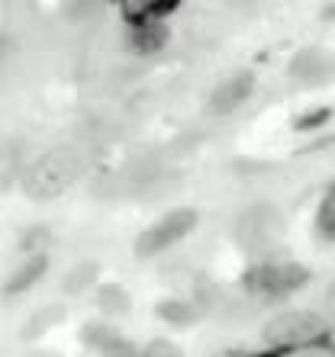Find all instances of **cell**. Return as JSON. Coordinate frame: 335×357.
I'll use <instances>...</instances> for the list:
<instances>
[{"instance_id":"6da1fadb","label":"cell","mask_w":335,"mask_h":357,"mask_svg":"<svg viewBox=\"0 0 335 357\" xmlns=\"http://www.w3.org/2000/svg\"><path fill=\"white\" fill-rule=\"evenodd\" d=\"M193 229H197V209H187V206L171 209V213H165L158 222H151L135 238V255L139 258H155L161 251L174 248L177 241H184Z\"/></svg>"},{"instance_id":"7a4b0ae2","label":"cell","mask_w":335,"mask_h":357,"mask_svg":"<svg viewBox=\"0 0 335 357\" xmlns=\"http://www.w3.org/2000/svg\"><path fill=\"white\" fill-rule=\"evenodd\" d=\"M322 332V319L310 309H290V312H281L265 325V341L274 344V348H284V344H306L310 338Z\"/></svg>"},{"instance_id":"3957f363","label":"cell","mask_w":335,"mask_h":357,"mask_svg":"<svg viewBox=\"0 0 335 357\" xmlns=\"http://www.w3.org/2000/svg\"><path fill=\"white\" fill-rule=\"evenodd\" d=\"M287 71L300 87H322L335 77V59L319 45H303L290 55Z\"/></svg>"},{"instance_id":"277c9868","label":"cell","mask_w":335,"mask_h":357,"mask_svg":"<svg viewBox=\"0 0 335 357\" xmlns=\"http://www.w3.org/2000/svg\"><path fill=\"white\" fill-rule=\"evenodd\" d=\"M81 344L97 351V357H142V348L126 338L119 328H113L110 322H84Z\"/></svg>"},{"instance_id":"5b68a950","label":"cell","mask_w":335,"mask_h":357,"mask_svg":"<svg viewBox=\"0 0 335 357\" xmlns=\"http://www.w3.org/2000/svg\"><path fill=\"white\" fill-rule=\"evenodd\" d=\"M251 91H255V75L251 71H235V75L223 77L213 87V93L207 100V109L213 116H229V113H235L251 97Z\"/></svg>"},{"instance_id":"8992f818","label":"cell","mask_w":335,"mask_h":357,"mask_svg":"<svg viewBox=\"0 0 335 357\" xmlns=\"http://www.w3.org/2000/svg\"><path fill=\"white\" fill-rule=\"evenodd\" d=\"M281 232V216L268 206H255L242 216V225H239V238L248 248H265L271 245V238Z\"/></svg>"},{"instance_id":"52a82bcc","label":"cell","mask_w":335,"mask_h":357,"mask_svg":"<svg viewBox=\"0 0 335 357\" xmlns=\"http://www.w3.org/2000/svg\"><path fill=\"white\" fill-rule=\"evenodd\" d=\"M306 267H297V264H274V267H265L255 274V287H258L265 296H287L293 293L297 287L306 283Z\"/></svg>"},{"instance_id":"ba28073f","label":"cell","mask_w":335,"mask_h":357,"mask_svg":"<svg viewBox=\"0 0 335 357\" xmlns=\"http://www.w3.org/2000/svg\"><path fill=\"white\" fill-rule=\"evenodd\" d=\"M45 271H49V255H26V261L7 277V283H3V296L10 299V296L29 293L36 283L45 277Z\"/></svg>"},{"instance_id":"9c48e42d","label":"cell","mask_w":335,"mask_h":357,"mask_svg":"<svg viewBox=\"0 0 335 357\" xmlns=\"http://www.w3.org/2000/svg\"><path fill=\"white\" fill-rule=\"evenodd\" d=\"M65 183H68L65 158H61V155H49L45 161L36 165V171L29 174L26 187H29V193H55V190H61Z\"/></svg>"},{"instance_id":"30bf717a","label":"cell","mask_w":335,"mask_h":357,"mask_svg":"<svg viewBox=\"0 0 335 357\" xmlns=\"http://www.w3.org/2000/svg\"><path fill=\"white\" fill-rule=\"evenodd\" d=\"M94 306L100 309L107 319H123L133 312V296L126 293V287L119 283H100L94 290Z\"/></svg>"},{"instance_id":"8fae6325","label":"cell","mask_w":335,"mask_h":357,"mask_svg":"<svg viewBox=\"0 0 335 357\" xmlns=\"http://www.w3.org/2000/svg\"><path fill=\"white\" fill-rule=\"evenodd\" d=\"M65 316H68V309H65V303H45V306H39L33 312V316L26 319V325H23V338L26 341H33V338H39V335H45V332H52L59 322H65Z\"/></svg>"},{"instance_id":"7c38bea8","label":"cell","mask_w":335,"mask_h":357,"mask_svg":"<svg viewBox=\"0 0 335 357\" xmlns=\"http://www.w3.org/2000/svg\"><path fill=\"white\" fill-rule=\"evenodd\" d=\"M155 316H158L165 325H171V328H187V325L197 322L200 312H197V306H193L191 299L171 296V299H161L158 306H155Z\"/></svg>"},{"instance_id":"4fadbf2b","label":"cell","mask_w":335,"mask_h":357,"mask_svg":"<svg viewBox=\"0 0 335 357\" xmlns=\"http://www.w3.org/2000/svg\"><path fill=\"white\" fill-rule=\"evenodd\" d=\"M97 277H100V264H97V261H81V264H75L65 274L61 293H65V296H81V293H87L94 283H97Z\"/></svg>"},{"instance_id":"5bb4252c","label":"cell","mask_w":335,"mask_h":357,"mask_svg":"<svg viewBox=\"0 0 335 357\" xmlns=\"http://www.w3.org/2000/svg\"><path fill=\"white\" fill-rule=\"evenodd\" d=\"M329 119H332V109L316 107V109H310V113H303V116L293 119V129H297V132H313V129H319V126H326Z\"/></svg>"},{"instance_id":"9a60e30c","label":"cell","mask_w":335,"mask_h":357,"mask_svg":"<svg viewBox=\"0 0 335 357\" xmlns=\"http://www.w3.org/2000/svg\"><path fill=\"white\" fill-rule=\"evenodd\" d=\"M142 357H184V351L168 338H151L142 348Z\"/></svg>"},{"instance_id":"2e32d148","label":"cell","mask_w":335,"mask_h":357,"mask_svg":"<svg viewBox=\"0 0 335 357\" xmlns=\"http://www.w3.org/2000/svg\"><path fill=\"white\" fill-rule=\"evenodd\" d=\"M319 222L326 225V232H329V235H335V197H329V199H326V206L319 209Z\"/></svg>"},{"instance_id":"e0dca14e","label":"cell","mask_w":335,"mask_h":357,"mask_svg":"<svg viewBox=\"0 0 335 357\" xmlns=\"http://www.w3.org/2000/svg\"><path fill=\"white\" fill-rule=\"evenodd\" d=\"M293 357H335V354H332V351H326V348H322V351H319V348H303V351H297Z\"/></svg>"},{"instance_id":"ac0fdd59","label":"cell","mask_w":335,"mask_h":357,"mask_svg":"<svg viewBox=\"0 0 335 357\" xmlns=\"http://www.w3.org/2000/svg\"><path fill=\"white\" fill-rule=\"evenodd\" d=\"M29 357H61V354H55V351H36V354H29Z\"/></svg>"}]
</instances>
